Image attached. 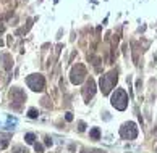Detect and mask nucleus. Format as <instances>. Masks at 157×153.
I'll return each instance as SVG.
<instances>
[{
    "label": "nucleus",
    "instance_id": "nucleus-12",
    "mask_svg": "<svg viewBox=\"0 0 157 153\" xmlns=\"http://www.w3.org/2000/svg\"><path fill=\"white\" fill-rule=\"evenodd\" d=\"M37 114H39V113H37L36 108H31V110L28 111V116H29V118H33V119H34V118H37Z\"/></svg>",
    "mask_w": 157,
    "mask_h": 153
},
{
    "label": "nucleus",
    "instance_id": "nucleus-15",
    "mask_svg": "<svg viewBox=\"0 0 157 153\" xmlns=\"http://www.w3.org/2000/svg\"><path fill=\"white\" fill-rule=\"evenodd\" d=\"M84 129H86V124H84V122H80V131L83 132Z\"/></svg>",
    "mask_w": 157,
    "mask_h": 153
},
{
    "label": "nucleus",
    "instance_id": "nucleus-17",
    "mask_svg": "<svg viewBox=\"0 0 157 153\" xmlns=\"http://www.w3.org/2000/svg\"><path fill=\"white\" fill-rule=\"evenodd\" d=\"M84 153H88V152H84Z\"/></svg>",
    "mask_w": 157,
    "mask_h": 153
},
{
    "label": "nucleus",
    "instance_id": "nucleus-11",
    "mask_svg": "<svg viewBox=\"0 0 157 153\" xmlns=\"http://www.w3.org/2000/svg\"><path fill=\"white\" fill-rule=\"evenodd\" d=\"M91 137H93L94 140H99V139H101V131H99L97 127H94L93 131H91Z\"/></svg>",
    "mask_w": 157,
    "mask_h": 153
},
{
    "label": "nucleus",
    "instance_id": "nucleus-3",
    "mask_svg": "<svg viewBox=\"0 0 157 153\" xmlns=\"http://www.w3.org/2000/svg\"><path fill=\"white\" fill-rule=\"evenodd\" d=\"M26 84L34 92H42L44 87H46V81H44V77L41 74H31V76H28Z\"/></svg>",
    "mask_w": 157,
    "mask_h": 153
},
{
    "label": "nucleus",
    "instance_id": "nucleus-4",
    "mask_svg": "<svg viewBox=\"0 0 157 153\" xmlns=\"http://www.w3.org/2000/svg\"><path fill=\"white\" fill-rule=\"evenodd\" d=\"M120 135L123 139H128V140H133V139L138 137V127H136L135 122H125L120 127Z\"/></svg>",
    "mask_w": 157,
    "mask_h": 153
},
{
    "label": "nucleus",
    "instance_id": "nucleus-16",
    "mask_svg": "<svg viewBox=\"0 0 157 153\" xmlns=\"http://www.w3.org/2000/svg\"><path fill=\"white\" fill-rule=\"evenodd\" d=\"M46 145H52V140H50V139H49V137H47V139H46Z\"/></svg>",
    "mask_w": 157,
    "mask_h": 153
},
{
    "label": "nucleus",
    "instance_id": "nucleus-8",
    "mask_svg": "<svg viewBox=\"0 0 157 153\" xmlns=\"http://www.w3.org/2000/svg\"><path fill=\"white\" fill-rule=\"evenodd\" d=\"M2 61H5V63H3V66H5L7 68V69H10V68H12V56H10V55H7V53H5V55H2Z\"/></svg>",
    "mask_w": 157,
    "mask_h": 153
},
{
    "label": "nucleus",
    "instance_id": "nucleus-13",
    "mask_svg": "<svg viewBox=\"0 0 157 153\" xmlns=\"http://www.w3.org/2000/svg\"><path fill=\"white\" fill-rule=\"evenodd\" d=\"M34 150H36L37 153H42V152H44V145H41V144H34Z\"/></svg>",
    "mask_w": 157,
    "mask_h": 153
},
{
    "label": "nucleus",
    "instance_id": "nucleus-6",
    "mask_svg": "<svg viewBox=\"0 0 157 153\" xmlns=\"http://www.w3.org/2000/svg\"><path fill=\"white\" fill-rule=\"evenodd\" d=\"M96 94V82L93 79H89L86 82V86H84V90H83V95H84V100H89V98H93Z\"/></svg>",
    "mask_w": 157,
    "mask_h": 153
},
{
    "label": "nucleus",
    "instance_id": "nucleus-9",
    "mask_svg": "<svg viewBox=\"0 0 157 153\" xmlns=\"http://www.w3.org/2000/svg\"><path fill=\"white\" fill-rule=\"evenodd\" d=\"M25 140H26V144H36V135H34L33 132H28V134L25 135Z\"/></svg>",
    "mask_w": 157,
    "mask_h": 153
},
{
    "label": "nucleus",
    "instance_id": "nucleus-1",
    "mask_svg": "<svg viewBox=\"0 0 157 153\" xmlns=\"http://www.w3.org/2000/svg\"><path fill=\"white\" fill-rule=\"evenodd\" d=\"M117 81H118L117 71H110V73H107L105 76H102V77H101V89H102V94H104V95H109V94H110V90L115 87Z\"/></svg>",
    "mask_w": 157,
    "mask_h": 153
},
{
    "label": "nucleus",
    "instance_id": "nucleus-7",
    "mask_svg": "<svg viewBox=\"0 0 157 153\" xmlns=\"http://www.w3.org/2000/svg\"><path fill=\"white\" fill-rule=\"evenodd\" d=\"M10 98H12V102H16V103H23V102L26 100V95L23 94L20 89H12L10 92Z\"/></svg>",
    "mask_w": 157,
    "mask_h": 153
},
{
    "label": "nucleus",
    "instance_id": "nucleus-5",
    "mask_svg": "<svg viewBox=\"0 0 157 153\" xmlns=\"http://www.w3.org/2000/svg\"><path fill=\"white\" fill-rule=\"evenodd\" d=\"M84 76H86V69H84L83 64H76L71 71V82L73 84H81L84 81Z\"/></svg>",
    "mask_w": 157,
    "mask_h": 153
},
{
    "label": "nucleus",
    "instance_id": "nucleus-10",
    "mask_svg": "<svg viewBox=\"0 0 157 153\" xmlns=\"http://www.w3.org/2000/svg\"><path fill=\"white\" fill-rule=\"evenodd\" d=\"M12 153H29L26 150L25 147H21V145H15V147L12 148Z\"/></svg>",
    "mask_w": 157,
    "mask_h": 153
},
{
    "label": "nucleus",
    "instance_id": "nucleus-14",
    "mask_svg": "<svg viewBox=\"0 0 157 153\" xmlns=\"http://www.w3.org/2000/svg\"><path fill=\"white\" fill-rule=\"evenodd\" d=\"M65 118H67V121H73V114H71V113H67V114H65Z\"/></svg>",
    "mask_w": 157,
    "mask_h": 153
},
{
    "label": "nucleus",
    "instance_id": "nucleus-2",
    "mask_svg": "<svg viewBox=\"0 0 157 153\" xmlns=\"http://www.w3.org/2000/svg\"><path fill=\"white\" fill-rule=\"evenodd\" d=\"M112 107H115L117 110L123 111L128 107V95L123 89H117L115 94L112 95Z\"/></svg>",
    "mask_w": 157,
    "mask_h": 153
}]
</instances>
